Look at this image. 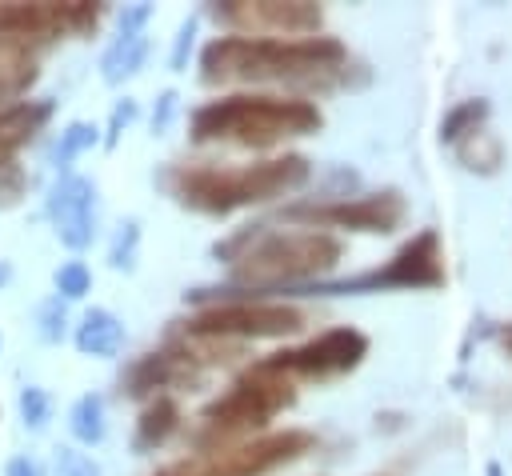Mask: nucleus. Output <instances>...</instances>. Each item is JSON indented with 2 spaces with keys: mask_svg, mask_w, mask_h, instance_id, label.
<instances>
[{
  "mask_svg": "<svg viewBox=\"0 0 512 476\" xmlns=\"http://www.w3.org/2000/svg\"><path fill=\"white\" fill-rule=\"evenodd\" d=\"M216 256L232 260L236 284L248 288H280L308 284L312 276L336 268L344 244L328 232H272L268 224H248L232 240L216 244Z\"/></svg>",
  "mask_w": 512,
  "mask_h": 476,
  "instance_id": "3",
  "label": "nucleus"
},
{
  "mask_svg": "<svg viewBox=\"0 0 512 476\" xmlns=\"http://www.w3.org/2000/svg\"><path fill=\"white\" fill-rule=\"evenodd\" d=\"M308 324V316L292 304H268V300H228V304H212L200 308L196 316L180 320L188 340H216V336H252V340H268V336H292Z\"/></svg>",
  "mask_w": 512,
  "mask_h": 476,
  "instance_id": "6",
  "label": "nucleus"
},
{
  "mask_svg": "<svg viewBox=\"0 0 512 476\" xmlns=\"http://www.w3.org/2000/svg\"><path fill=\"white\" fill-rule=\"evenodd\" d=\"M368 356V336L356 332V328H328L324 336L300 344V348H288V352H276L268 360H260L256 368L264 372H276V376H340V372H352L360 360Z\"/></svg>",
  "mask_w": 512,
  "mask_h": 476,
  "instance_id": "10",
  "label": "nucleus"
},
{
  "mask_svg": "<svg viewBox=\"0 0 512 476\" xmlns=\"http://www.w3.org/2000/svg\"><path fill=\"white\" fill-rule=\"evenodd\" d=\"M156 476H192V468H184V464H176V468H164V472H156Z\"/></svg>",
  "mask_w": 512,
  "mask_h": 476,
  "instance_id": "31",
  "label": "nucleus"
},
{
  "mask_svg": "<svg viewBox=\"0 0 512 476\" xmlns=\"http://www.w3.org/2000/svg\"><path fill=\"white\" fill-rule=\"evenodd\" d=\"M324 124L320 108L312 100L296 96H224L208 100L192 112L188 136L196 144L220 140V144H240V148H272L288 136H308Z\"/></svg>",
  "mask_w": 512,
  "mask_h": 476,
  "instance_id": "4",
  "label": "nucleus"
},
{
  "mask_svg": "<svg viewBox=\"0 0 512 476\" xmlns=\"http://www.w3.org/2000/svg\"><path fill=\"white\" fill-rule=\"evenodd\" d=\"M4 476H40V468H36V464H32L28 456H16V460H8Z\"/></svg>",
  "mask_w": 512,
  "mask_h": 476,
  "instance_id": "30",
  "label": "nucleus"
},
{
  "mask_svg": "<svg viewBox=\"0 0 512 476\" xmlns=\"http://www.w3.org/2000/svg\"><path fill=\"white\" fill-rule=\"evenodd\" d=\"M488 476H500V468H496V464H488Z\"/></svg>",
  "mask_w": 512,
  "mask_h": 476,
  "instance_id": "34",
  "label": "nucleus"
},
{
  "mask_svg": "<svg viewBox=\"0 0 512 476\" xmlns=\"http://www.w3.org/2000/svg\"><path fill=\"white\" fill-rule=\"evenodd\" d=\"M312 444H316L312 432L284 428V432H272V436H260V440H248L236 448H216L208 460H200L192 468V476H264L280 464L300 460L304 452H312Z\"/></svg>",
  "mask_w": 512,
  "mask_h": 476,
  "instance_id": "9",
  "label": "nucleus"
},
{
  "mask_svg": "<svg viewBox=\"0 0 512 476\" xmlns=\"http://www.w3.org/2000/svg\"><path fill=\"white\" fill-rule=\"evenodd\" d=\"M12 156H16V148H8V144H0V168H8V164H12Z\"/></svg>",
  "mask_w": 512,
  "mask_h": 476,
  "instance_id": "32",
  "label": "nucleus"
},
{
  "mask_svg": "<svg viewBox=\"0 0 512 476\" xmlns=\"http://www.w3.org/2000/svg\"><path fill=\"white\" fill-rule=\"evenodd\" d=\"M76 348L84 356H116L124 348V324L108 308H88L76 328Z\"/></svg>",
  "mask_w": 512,
  "mask_h": 476,
  "instance_id": "15",
  "label": "nucleus"
},
{
  "mask_svg": "<svg viewBox=\"0 0 512 476\" xmlns=\"http://www.w3.org/2000/svg\"><path fill=\"white\" fill-rule=\"evenodd\" d=\"M344 76H348V52L332 36H308V40L220 36L200 52L204 84H240V80L340 84Z\"/></svg>",
  "mask_w": 512,
  "mask_h": 476,
  "instance_id": "1",
  "label": "nucleus"
},
{
  "mask_svg": "<svg viewBox=\"0 0 512 476\" xmlns=\"http://www.w3.org/2000/svg\"><path fill=\"white\" fill-rule=\"evenodd\" d=\"M212 16L232 24V28H240V32L264 36V40H308L324 24V12L316 4H304V0H296V4H280V0L244 4V0H228V4H216Z\"/></svg>",
  "mask_w": 512,
  "mask_h": 476,
  "instance_id": "12",
  "label": "nucleus"
},
{
  "mask_svg": "<svg viewBox=\"0 0 512 476\" xmlns=\"http://www.w3.org/2000/svg\"><path fill=\"white\" fill-rule=\"evenodd\" d=\"M48 396H44V388H24L20 392V416H24V424L28 428H44L48 424Z\"/></svg>",
  "mask_w": 512,
  "mask_h": 476,
  "instance_id": "23",
  "label": "nucleus"
},
{
  "mask_svg": "<svg viewBox=\"0 0 512 476\" xmlns=\"http://www.w3.org/2000/svg\"><path fill=\"white\" fill-rule=\"evenodd\" d=\"M56 468H60V476H100L92 456H84L76 448H56Z\"/></svg>",
  "mask_w": 512,
  "mask_h": 476,
  "instance_id": "25",
  "label": "nucleus"
},
{
  "mask_svg": "<svg viewBox=\"0 0 512 476\" xmlns=\"http://www.w3.org/2000/svg\"><path fill=\"white\" fill-rule=\"evenodd\" d=\"M296 400V388L288 376H276V372H264V368H252L244 372L220 400H212L204 408V432H200V444H224V440H236L244 432H256L264 428L276 412H284L288 404Z\"/></svg>",
  "mask_w": 512,
  "mask_h": 476,
  "instance_id": "5",
  "label": "nucleus"
},
{
  "mask_svg": "<svg viewBox=\"0 0 512 476\" xmlns=\"http://www.w3.org/2000/svg\"><path fill=\"white\" fill-rule=\"evenodd\" d=\"M88 284H92V272H88L80 260H68L64 268H56V288H60V296L76 300V296L88 292Z\"/></svg>",
  "mask_w": 512,
  "mask_h": 476,
  "instance_id": "22",
  "label": "nucleus"
},
{
  "mask_svg": "<svg viewBox=\"0 0 512 476\" xmlns=\"http://www.w3.org/2000/svg\"><path fill=\"white\" fill-rule=\"evenodd\" d=\"M136 240H140V224L136 220H128V224H120V232H116V240H112V268H132V248H136Z\"/></svg>",
  "mask_w": 512,
  "mask_h": 476,
  "instance_id": "24",
  "label": "nucleus"
},
{
  "mask_svg": "<svg viewBox=\"0 0 512 476\" xmlns=\"http://www.w3.org/2000/svg\"><path fill=\"white\" fill-rule=\"evenodd\" d=\"M40 336L44 340H60L64 336V304H60V296L40 308Z\"/></svg>",
  "mask_w": 512,
  "mask_h": 476,
  "instance_id": "26",
  "label": "nucleus"
},
{
  "mask_svg": "<svg viewBox=\"0 0 512 476\" xmlns=\"http://www.w3.org/2000/svg\"><path fill=\"white\" fill-rule=\"evenodd\" d=\"M176 428H180V404H176L172 396H156V400L140 412V420H136V440H132V448H136V452H152V448H160Z\"/></svg>",
  "mask_w": 512,
  "mask_h": 476,
  "instance_id": "16",
  "label": "nucleus"
},
{
  "mask_svg": "<svg viewBox=\"0 0 512 476\" xmlns=\"http://www.w3.org/2000/svg\"><path fill=\"white\" fill-rule=\"evenodd\" d=\"M312 176V164L304 156H276L264 164H172L160 180L164 188L196 212L208 216H228L248 204L276 200L292 188H300Z\"/></svg>",
  "mask_w": 512,
  "mask_h": 476,
  "instance_id": "2",
  "label": "nucleus"
},
{
  "mask_svg": "<svg viewBox=\"0 0 512 476\" xmlns=\"http://www.w3.org/2000/svg\"><path fill=\"white\" fill-rule=\"evenodd\" d=\"M460 160H464L472 172H496L500 160H504V148H500L496 136H488V132H472V136L460 140Z\"/></svg>",
  "mask_w": 512,
  "mask_h": 476,
  "instance_id": "20",
  "label": "nucleus"
},
{
  "mask_svg": "<svg viewBox=\"0 0 512 476\" xmlns=\"http://www.w3.org/2000/svg\"><path fill=\"white\" fill-rule=\"evenodd\" d=\"M100 4H0V40H52V36H84L100 20Z\"/></svg>",
  "mask_w": 512,
  "mask_h": 476,
  "instance_id": "11",
  "label": "nucleus"
},
{
  "mask_svg": "<svg viewBox=\"0 0 512 476\" xmlns=\"http://www.w3.org/2000/svg\"><path fill=\"white\" fill-rule=\"evenodd\" d=\"M68 424H72V436L80 444H100L104 440V400L100 396H80L68 412Z\"/></svg>",
  "mask_w": 512,
  "mask_h": 476,
  "instance_id": "19",
  "label": "nucleus"
},
{
  "mask_svg": "<svg viewBox=\"0 0 512 476\" xmlns=\"http://www.w3.org/2000/svg\"><path fill=\"white\" fill-rule=\"evenodd\" d=\"M444 284V256H440V236L432 228H424L420 236H412L384 268L348 276V280H328V284H312V292L324 296H348V292H384V288H436Z\"/></svg>",
  "mask_w": 512,
  "mask_h": 476,
  "instance_id": "7",
  "label": "nucleus"
},
{
  "mask_svg": "<svg viewBox=\"0 0 512 476\" xmlns=\"http://www.w3.org/2000/svg\"><path fill=\"white\" fill-rule=\"evenodd\" d=\"M212 364V352H188V344H172V348H160V352H148L132 364L128 372V396H148L156 388H172V384H184V380H196L200 368Z\"/></svg>",
  "mask_w": 512,
  "mask_h": 476,
  "instance_id": "14",
  "label": "nucleus"
},
{
  "mask_svg": "<svg viewBox=\"0 0 512 476\" xmlns=\"http://www.w3.org/2000/svg\"><path fill=\"white\" fill-rule=\"evenodd\" d=\"M8 280H12V268H8V264H0V288H4Z\"/></svg>",
  "mask_w": 512,
  "mask_h": 476,
  "instance_id": "33",
  "label": "nucleus"
},
{
  "mask_svg": "<svg viewBox=\"0 0 512 476\" xmlns=\"http://www.w3.org/2000/svg\"><path fill=\"white\" fill-rule=\"evenodd\" d=\"M96 140H100V128H96V124H88V120H76V124H68V128L60 132L56 160H60V164H72V160H76L80 152H88Z\"/></svg>",
  "mask_w": 512,
  "mask_h": 476,
  "instance_id": "21",
  "label": "nucleus"
},
{
  "mask_svg": "<svg viewBox=\"0 0 512 476\" xmlns=\"http://www.w3.org/2000/svg\"><path fill=\"white\" fill-rule=\"evenodd\" d=\"M172 112H176V92H164V96H160V108H156V116H152V132H164L168 120H172Z\"/></svg>",
  "mask_w": 512,
  "mask_h": 476,
  "instance_id": "29",
  "label": "nucleus"
},
{
  "mask_svg": "<svg viewBox=\"0 0 512 476\" xmlns=\"http://www.w3.org/2000/svg\"><path fill=\"white\" fill-rule=\"evenodd\" d=\"M48 216L56 224V236L64 248L80 252L92 244L96 232V188L84 176H64L48 196Z\"/></svg>",
  "mask_w": 512,
  "mask_h": 476,
  "instance_id": "13",
  "label": "nucleus"
},
{
  "mask_svg": "<svg viewBox=\"0 0 512 476\" xmlns=\"http://www.w3.org/2000/svg\"><path fill=\"white\" fill-rule=\"evenodd\" d=\"M404 196L396 188H384V192H372V196H360V200H332V204H292L284 208L280 216L284 220H304L312 228H348V232H396L404 224Z\"/></svg>",
  "mask_w": 512,
  "mask_h": 476,
  "instance_id": "8",
  "label": "nucleus"
},
{
  "mask_svg": "<svg viewBox=\"0 0 512 476\" xmlns=\"http://www.w3.org/2000/svg\"><path fill=\"white\" fill-rule=\"evenodd\" d=\"M484 116H488V100H460L444 120H440V140L444 144H460L464 136H472V132H480V124H484Z\"/></svg>",
  "mask_w": 512,
  "mask_h": 476,
  "instance_id": "18",
  "label": "nucleus"
},
{
  "mask_svg": "<svg viewBox=\"0 0 512 476\" xmlns=\"http://www.w3.org/2000/svg\"><path fill=\"white\" fill-rule=\"evenodd\" d=\"M144 56H148V40H144V32H120L116 44H112V48L104 52V60H100L104 80H108V84L128 80L132 72H140Z\"/></svg>",
  "mask_w": 512,
  "mask_h": 476,
  "instance_id": "17",
  "label": "nucleus"
},
{
  "mask_svg": "<svg viewBox=\"0 0 512 476\" xmlns=\"http://www.w3.org/2000/svg\"><path fill=\"white\" fill-rule=\"evenodd\" d=\"M192 36H196V16H188V20L180 24V32H176V48H172V68H176V72H180V68H184V60H188Z\"/></svg>",
  "mask_w": 512,
  "mask_h": 476,
  "instance_id": "28",
  "label": "nucleus"
},
{
  "mask_svg": "<svg viewBox=\"0 0 512 476\" xmlns=\"http://www.w3.org/2000/svg\"><path fill=\"white\" fill-rule=\"evenodd\" d=\"M132 116H136V100H120V104L112 108V120H108V136H104V144H108V148L120 140V132L132 124Z\"/></svg>",
  "mask_w": 512,
  "mask_h": 476,
  "instance_id": "27",
  "label": "nucleus"
}]
</instances>
